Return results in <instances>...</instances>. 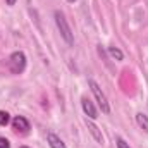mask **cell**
<instances>
[{
    "label": "cell",
    "mask_w": 148,
    "mask_h": 148,
    "mask_svg": "<svg viewBox=\"0 0 148 148\" xmlns=\"http://www.w3.org/2000/svg\"><path fill=\"white\" fill-rule=\"evenodd\" d=\"M53 17H55V24H57V28H59V31H60L62 38L66 40V43H67V45H73L74 43V36H73L71 26H69L66 16H64L60 10H55V12H53Z\"/></svg>",
    "instance_id": "1"
},
{
    "label": "cell",
    "mask_w": 148,
    "mask_h": 148,
    "mask_svg": "<svg viewBox=\"0 0 148 148\" xmlns=\"http://www.w3.org/2000/svg\"><path fill=\"white\" fill-rule=\"evenodd\" d=\"M88 86H90V90H91L93 97L97 98V102H98V107L102 109V112H103V114H109V112H110V105H109V100H107L105 93L102 91V88L98 86V83H97L95 79H90V81H88Z\"/></svg>",
    "instance_id": "2"
},
{
    "label": "cell",
    "mask_w": 148,
    "mask_h": 148,
    "mask_svg": "<svg viewBox=\"0 0 148 148\" xmlns=\"http://www.w3.org/2000/svg\"><path fill=\"white\" fill-rule=\"evenodd\" d=\"M26 55L24 52H14L9 57V69L12 74H23L26 69Z\"/></svg>",
    "instance_id": "3"
},
{
    "label": "cell",
    "mask_w": 148,
    "mask_h": 148,
    "mask_svg": "<svg viewBox=\"0 0 148 148\" xmlns=\"http://www.w3.org/2000/svg\"><path fill=\"white\" fill-rule=\"evenodd\" d=\"M12 129H14L16 133H21V134L28 133V131H29V122H28V119L23 117V115H16V117L12 119Z\"/></svg>",
    "instance_id": "4"
},
{
    "label": "cell",
    "mask_w": 148,
    "mask_h": 148,
    "mask_svg": "<svg viewBox=\"0 0 148 148\" xmlns=\"http://www.w3.org/2000/svg\"><path fill=\"white\" fill-rule=\"evenodd\" d=\"M81 107H83V112L90 117V119H97L98 115H97V109H95V105H93V102L88 98V97H83L81 98Z\"/></svg>",
    "instance_id": "5"
},
{
    "label": "cell",
    "mask_w": 148,
    "mask_h": 148,
    "mask_svg": "<svg viewBox=\"0 0 148 148\" xmlns=\"http://www.w3.org/2000/svg\"><path fill=\"white\" fill-rule=\"evenodd\" d=\"M47 141H48L50 148H66L64 141H62L55 133H48V134H47Z\"/></svg>",
    "instance_id": "6"
},
{
    "label": "cell",
    "mask_w": 148,
    "mask_h": 148,
    "mask_svg": "<svg viewBox=\"0 0 148 148\" xmlns=\"http://www.w3.org/2000/svg\"><path fill=\"white\" fill-rule=\"evenodd\" d=\"M86 124H88V129H90V133L93 134V138H95V141L102 145V143H103V136H102V133L98 131V127H97V126H95L93 122H88V121H86Z\"/></svg>",
    "instance_id": "7"
},
{
    "label": "cell",
    "mask_w": 148,
    "mask_h": 148,
    "mask_svg": "<svg viewBox=\"0 0 148 148\" xmlns=\"http://www.w3.org/2000/svg\"><path fill=\"white\" fill-rule=\"evenodd\" d=\"M136 122H138V126L148 133V115L147 114H143V112H140V114H136Z\"/></svg>",
    "instance_id": "8"
},
{
    "label": "cell",
    "mask_w": 148,
    "mask_h": 148,
    "mask_svg": "<svg viewBox=\"0 0 148 148\" xmlns=\"http://www.w3.org/2000/svg\"><path fill=\"white\" fill-rule=\"evenodd\" d=\"M109 55H110L114 60H122V59H124V53H122L117 47H109Z\"/></svg>",
    "instance_id": "9"
},
{
    "label": "cell",
    "mask_w": 148,
    "mask_h": 148,
    "mask_svg": "<svg viewBox=\"0 0 148 148\" xmlns=\"http://www.w3.org/2000/svg\"><path fill=\"white\" fill-rule=\"evenodd\" d=\"M10 122V117H9V114L3 110H0V126H7Z\"/></svg>",
    "instance_id": "10"
},
{
    "label": "cell",
    "mask_w": 148,
    "mask_h": 148,
    "mask_svg": "<svg viewBox=\"0 0 148 148\" xmlns=\"http://www.w3.org/2000/svg\"><path fill=\"white\" fill-rule=\"evenodd\" d=\"M115 145H117V148H129V145H127L121 136H117V138H115Z\"/></svg>",
    "instance_id": "11"
},
{
    "label": "cell",
    "mask_w": 148,
    "mask_h": 148,
    "mask_svg": "<svg viewBox=\"0 0 148 148\" xmlns=\"http://www.w3.org/2000/svg\"><path fill=\"white\" fill-rule=\"evenodd\" d=\"M0 148H10V141L3 136H0Z\"/></svg>",
    "instance_id": "12"
},
{
    "label": "cell",
    "mask_w": 148,
    "mask_h": 148,
    "mask_svg": "<svg viewBox=\"0 0 148 148\" xmlns=\"http://www.w3.org/2000/svg\"><path fill=\"white\" fill-rule=\"evenodd\" d=\"M5 2H7V5H14V3H16L17 0H5Z\"/></svg>",
    "instance_id": "13"
},
{
    "label": "cell",
    "mask_w": 148,
    "mask_h": 148,
    "mask_svg": "<svg viewBox=\"0 0 148 148\" xmlns=\"http://www.w3.org/2000/svg\"><path fill=\"white\" fill-rule=\"evenodd\" d=\"M67 2H69V3H73V2H76V0H67Z\"/></svg>",
    "instance_id": "14"
},
{
    "label": "cell",
    "mask_w": 148,
    "mask_h": 148,
    "mask_svg": "<svg viewBox=\"0 0 148 148\" xmlns=\"http://www.w3.org/2000/svg\"><path fill=\"white\" fill-rule=\"evenodd\" d=\"M21 148H28V147H21Z\"/></svg>",
    "instance_id": "15"
}]
</instances>
